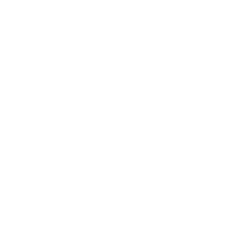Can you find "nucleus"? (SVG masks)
<instances>
[]
</instances>
